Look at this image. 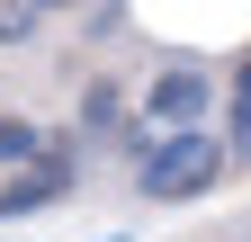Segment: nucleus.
Wrapping results in <instances>:
<instances>
[{"mask_svg":"<svg viewBox=\"0 0 251 242\" xmlns=\"http://www.w3.org/2000/svg\"><path fill=\"white\" fill-rule=\"evenodd\" d=\"M215 162H225V153H215L206 135H188V126H179L171 153H152V162H144V189H152V197H198L206 179H215Z\"/></svg>","mask_w":251,"mask_h":242,"instance_id":"f257e3e1","label":"nucleus"},{"mask_svg":"<svg viewBox=\"0 0 251 242\" xmlns=\"http://www.w3.org/2000/svg\"><path fill=\"white\" fill-rule=\"evenodd\" d=\"M198 108H206V81L198 72H171L162 90H152V117H162V126H198Z\"/></svg>","mask_w":251,"mask_h":242,"instance_id":"f03ea898","label":"nucleus"}]
</instances>
